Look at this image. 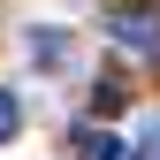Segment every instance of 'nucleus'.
Listing matches in <instances>:
<instances>
[{
    "mask_svg": "<svg viewBox=\"0 0 160 160\" xmlns=\"http://www.w3.org/2000/svg\"><path fill=\"white\" fill-rule=\"evenodd\" d=\"M114 46H130V53H160V8H114Z\"/></svg>",
    "mask_w": 160,
    "mask_h": 160,
    "instance_id": "1",
    "label": "nucleus"
},
{
    "mask_svg": "<svg viewBox=\"0 0 160 160\" xmlns=\"http://www.w3.org/2000/svg\"><path fill=\"white\" fill-rule=\"evenodd\" d=\"M69 145H76V160H130V145H122L114 130H76Z\"/></svg>",
    "mask_w": 160,
    "mask_h": 160,
    "instance_id": "2",
    "label": "nucleus"
},
{
    "mask_svg": "<svg viewBox=\"0 0 160 160\" xmlns=\"http://www.w3.org/2000/svg\"><path fill=\"white\" fill-rule=\"evenodd\" d=\"M130 160H160V122H152L145 137H137V145H130Z\"/></svg>",
    "mask_w": 160,
    "mask_h": 160,
    "instance_id": "5",
    "label": "nucleus"
},
{
    "mask_svg": "<svg viewBox=\"0 0 160 160\" xmlns=\"http://www.w3.org/2000/svg\"><path fill=\"white\" fill-rule=\"evenodd\" d=\"M15 130H23V99L15 84H0V145H15Z\"/></svg>",
    "mask_w": 160,
    "mask_h": 160,
    "instance_id": "4",
    "label": "nucleus"
},
{
    "mask_svg": "<svg viewBox=\"0 0 160 160\" xmlns=\"http://www.w3.org/2000/svg\"><path fill=\"white\" fill-rule=\"evenodd\" d=\"M31 53H38L46 69H61V61H69V38L53 31V23H31Z\"/></svg>",
    "mask_w": 160,
    "mask_h": 160,
    "instance_id": "3",
    "label": "nucleus"
}]
</instances>
